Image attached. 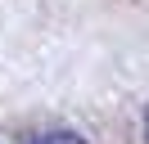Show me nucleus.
<instances>
[{
    "mask_svg": "<svg viewBox=\"0 0 149 144\" xmlns=\"http://www.w3.org/2000/svg\"><path fill=\"white\" fill-rule=\"evenodd\" d=\"M27 144H86L77 131H45V135H36V140H27Z\"/></svg>",
    "mask_w": 149,
    "mask_h": 144,
    "instance_id": "1",
    "label": "nucleus"
},
{
    "mask_svg": "<svg viewBox=\"0 0 149 144\" xmlns=\"http://www.w3.org/2000/svg\"><path fill=\"white\" fill-rule=\"evenodd\" d=\"M145 140H149V113H145Z\"/></svg>",
    "mask_w": 149,
    "mask_h": 144,
    "instance_id": "2",
    "label": "nucleus"
}]
</instances>
